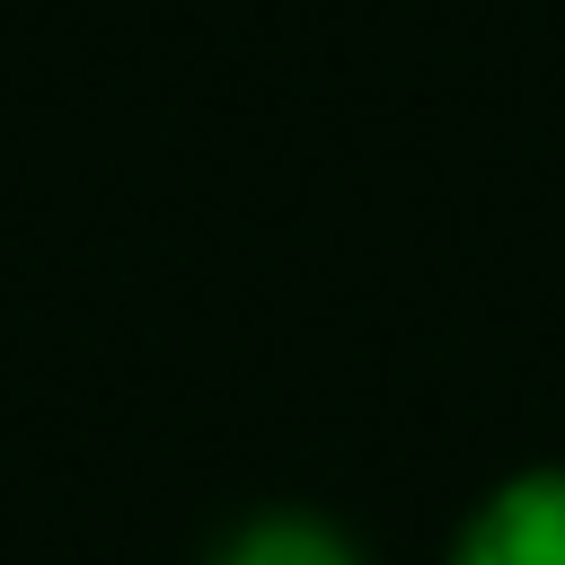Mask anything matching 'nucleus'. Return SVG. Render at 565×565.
I'll return each instance as SVG.
<instances>
[{
	"label": "nucleus",
	"mask_w": 565,
	"mask_h": 565,
	"mask_svg": "<svg viewBox=\"0 0 565 565\" xmlns=\"http://www.w3.org/2000/svg\"><path fill=\"white\" fill-rule=\"evenodd\" d=\"M450 565H565V468H521L477 494Z\"/></svg>",
	"instance_id": "f257e3e1"
},
{
	"label": "nucleus",
	"mask_w": 565,
	"mask_h": 565,
	"mask_svg": "<svg viewBox=\"0 0 565 565\" xmlns=\"http://www.w3.org/2000/svg\"><path fill=\"white\" fill-rule=\"evenodd\" d=\"M212 565H362V547L318 512H256L247 530H230Z\"/></svg>",
	"instance_id": "f03ea898"
}]
</instances>
